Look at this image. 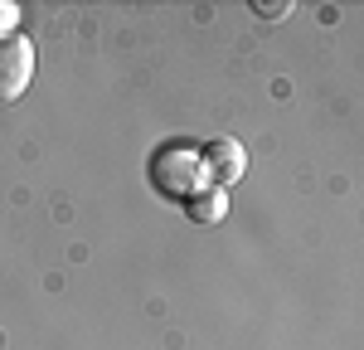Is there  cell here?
Returning a JSON list of instances; mask_svg holds the SVG:
<instances>
[{
    "instance_id": "6da1fadb",
    "label": "cell",
    "mask_w": 364,
    "mask_h": 350,
    "mask_svg": "<svg viewBox=\"0 0 364 350\" xmlns=\"http://www.w3.org/2000/svg\"><path fill=\"white\" fill-rule=\"evenodd\" d=\"M151 180H156V190L170 195V200H190L199 185H204L199 151H190V146H166V151H156V161H151Z\"/></svg>"
},
{
    "instance_id": "7a4b0ae2",
    "label": "cell",
    "mask_w": 364,
    "mask_h": 350,
    "mask_svg": "<svg viewBox=\"0 0 364 350\" xmlns=\"http://www.w3.org/2000/svg\"><path fill=\"white\" fill-rule=\"evenodd\" d=\"M29 78H34V44H29L20 29L0 34V102L25 97Z\"/></svg>"
},
{
    "instance_id": "3957f363",
    "label": "cell",
    "mask_w": 364,
    "mask_h": 350,
    "mask_svg": "<svg viewBox=\"0 0 364 350\" xmlns=\"http://www.w3.org/2000/svg\"><path fill=\"white\" fill-rule=\"evenodd\" d=\"M199 171H204V180H214L224 190V185H233L238 175L248 171V151L233 142V137H214V142L199 151Z\"/></svg>"
},
{
    "instance_id": "277c9868",
    "label": "cell",
    "mask_w": 364,
    "mask_h": 350,
    "mask_svg": "<svg viewBox=\"0 0 364 350\" xmlns=\"http://www.w3.org/2000/svg\"><path fill=\"white\" fill-rule=\"evenodd\" d=\"M224 209H228V195L219 190V185L190 195V219H195V224H219V219H224Z\"/></svg>"
},
{
    "instance_id": "5b68a950",
    "label": "cell",
    "mask_w": 364,
    "mask_h": 350,
    "mask_svg": "<svg viewBox=\"0 0 364 350\" xmlns=\"http://www.w3.org/2000/svg\"><path fill=\"white\" fill-rule=\"evenodd\" d=\"M257 15H267V20H277V15H291V0H282V5H257Z\"/></svg>"
}]
</instances>
